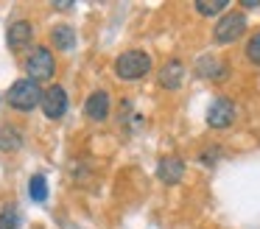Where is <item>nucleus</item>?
I'll return each mask as SVG.
<instances>
[{"label": "nucleus", "instance_id": "obj_14", "mask_svg": "<svg viewBox=\"0 0 260 229\" xmlns=\"http://www.w3.org/2000/svg\"><path fill=\"white\" fill-rule=\"evenodd\" d=\"M226 6H230L226 0H199L196 11H199V14H204V17H215V14H221Z\"/></svg>", "mask_w": 260, "mask_h": 229}, {"label": "nucleus", "instance_id": "obj_7", "mask_svg": "<svg viewBox=\"0 0 260 229\" xmlns=\"http://www.w3.org/2000/svg\"><path fill=\"white\" fill-rule=\"evenodd\" d=\"M31 39H34V28H31V22L17 20V22H12V25H9V31H6V42H9V48H12V50H23V48H28Z\"/></svg>", "mask_w": 260, "mask_h": 229}, {"label": "nucleus", "instance_id": "obj_16", "mask_svg": "<svg viewBox=\"0 0 260 229\" xmlns=\"http://www.w3.org/2000/svg\"><path fill=\"white\" fill-rule=\"evenodd\" d=\"M0 229H20V215L14 207H3V212H0Z\"/></svg>", "mask_w": 260, "mask_h": 229}, {"label": "nucleus", "instance_id": "obj_12", "mask_svg": "<svg viewBox=\"0 0 260 229\" xmlns=\"http://www.w3.org/2000/svg\"><path fill=\"white\" fill-rule=\"evenodd\" d=\"M199 76H204V78H224L226 76V64L224 61H215L213 56H207V59L199 61Z\"/></svg>", "mask_w": 260, "mask_h": 229}, {"label": "nucleus", "instance_id": "obj_4", "mask_svg": "<svg viewBox=\"0 0 260 229\" xmlns=\"http://www.w3.org/2000/svg\"><path fill=\"white\" fill-rule=\"evenodd\" d=\"M243 31H246V17L241 11H230V14H224L215 22V42H221V45L235 42Z\"/></svg>", "mask_w": 260, "mask_h": 229}, {"label": "nucleus", "instance_id": "obj_2", "mask_svg": "<svg viewBox=\"0 0 260 229\" xmlns=\"http://www.w3.org/2000/svg\"><path fill=\"white\" fill-rule=\"evenodd\" d=\"M151 67V56L143 53V50H126L115 59V73L123 81H135V78H143Z\"/></svg>", "mask_w": 260, "mask_h": 229}, {"label": "nucleus", "instance_id": "obj_5", "mask_svg": "<svg viewBox=\"0 0 260 229\" xmlns=\"http://www.w3.org/2000/svg\"><path fill=\"white\" fill-rule=\"evenodd\" d=\"M40 106H42V112H45V117H51V120H59V117L68 112V92H64L59 84H53V87L42 89Z\"/></svg>", "mask_w": 260, "mask_h": 229}, {"label": "nucleus", "instance_id": "obj_15", "mask_svg": "<svg viewBox=\"0 0 260 229\" xmlns=\"http://www.w3.org/2000/svg\"><path fill=\"white\" fill-rule=\"evenodd\" d=\"M28 193H31V199L34 201H45L48 199V182H45V176H31V182H28Z\"/></svg>", "mask_w": 260, "mask_h": 229}, {"label": "nucleus", "instance_id": "obj_8", "mask_svg": "<svg viewBox=\"0 0 260 229\" xmlns=\"http://www.w3.org/2000/svg\"><path fill=\"white\" fill-rule=\"evenodd\" d=\"M157 176L162 179L165 184H176L182 176H185V165H182L179 156H162L157 168Z\"/></svg>", "mask_w": 260, "mask_h": 229}, {"label": "nucleus", "instance_id": "obj_9", "mask_svg": "<svg viewBox=\"0 0 260 229\" xmlns=\"http://www.w3.org/2000/svg\"><path fill=\"white\" fill-rule=\"evenodd\" d=\"M84 112L90 120H107L109 115V95L107 92H92L84 104Z\"/></svg>", "mask_w": 260, "mask_h": 229}, {"label": "nucleus", "instance_id": "obj_1", "mask_svg": "<svg viewBox=\"0 0 260 229\" xmlns=\"http://www.w3.org/2000/svg\"><path fill=\"white\" fill-rule=\"evenodd\" d=\"M6 101H9V106H14V109L28 112L42 101V89H40V84L31 81V78H20V81H14L12 87H9Z\"/></svg>", "mask_w": 260, "mask_h": 229}, {"label": "nucleus", "instance_id": "obj_13", "mask_svg": "<svg viewBox=\"0 0 260 229\" xmlns=\"http://www.w3.org/2000/svg\"><path fill=\"white\" fill-rule=\"evenodd\" d=\"M20 132L14 126H0V151H17L20 148Z\"/></svg>", "mask_w": 260, "mask_h": 229}, {"label": "nucleus", "instance_id": "obj_11", "mask_svg": "<svg viewBox=\"0 0 260 229\" xmlns=\"http://www.w3.org/2000/svg\"><path fill=\"white\" fill-rule=\"evenodd\" d=\"M51 42L56 45L59 50H70L76 45V31L70 25H56L51 31Z\"/></svg>", "mask_w": 260, "mask_h": 229}, {"label": "nucleus", "instance_id": "obj_17", "mask_svg": "<svg viewBox=\"0 0 260 229\" xmlns=\"http://www.w3.org/2000/svg\"><path fill=\"white\" fill-rule=\"evenodd\" d=\"M246 56H249V61H254V64H260V31L249 37V45H246Z\"/></svg>", "mask_w": 260, "mask_h": 229}, {"label": "nucleus", "instance_id": "obj_3", "mask_svg": "<svg viewBox=\"0 0 260 229\" xmlns=\"http://www.w3.org/2000/svg\"><path fill=\"white\" fill-rule=\"evenodd\" d=\"M25 70H28V78L31 81H48L56 70V61H53V53L48 48H34L25 59Z\"/></svg>", "mask_w": 260, "mask_h": 229}, {"label": "nucleus", "instance_id": "obj_6", "mask_svg": "<svg viewBox=\"0 0 260 229\" xmlns=\"http://www.w3.org/2000/svg\"><path fill=\"white\" fill-rule=\"evenodd\" d=\"M232 120H235V104L230 98H215L207 112V123L213 128H226Z\"/></svg>", "mask_w": 260, "mask_h": 229}, {"label": "nucleus", "instance_id": "obj_10", "mask_svg": "<svg viewBox=\"0 0 260 229\" xmlns=\"http://www.w3.org/2000/svg\"><path fill=\"white\" fill-rule=\"evenodd\" d=\"M182 76H185L182 61H168V64L162 67V73H159V84H162L165 89H179Z\"/></svg>", "mask_w": 260, "mask_h": 229}]
</instances>
